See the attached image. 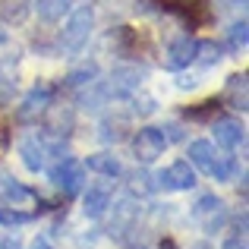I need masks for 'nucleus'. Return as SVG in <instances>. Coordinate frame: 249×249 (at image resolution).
<instances>
[{
  "instance_id": "obj_29",
  "label": "nucleus",
  "mask_w": 249,
  "mask_h": 249,
  "mask_svg": "<svg viewBox=\"0 0 249 249\" xmlns=\"http://www.w3.org/2000/svg\"><path fill=\"white\" fill-rule=\"evenodd\" d=\"M161 133H164V139H167V142H183V139H186V126H183L180 120L164 123V126H161Z\"/></svg>"
},
{
  "instance_id": "obj_14",
  "label": "nucleus",
  "mask_w": 249,
  "mask_h": 249,
  "mask_svg": "<svg viewBox=\"0 0 249 249\" xmlns=\"http://www.w3.org/2000/svg\"><path fill=\"white\" fill-rule=\"evenodd\" d=\"M85 170H91V174H98V177H104V180H120L126 170H123V161L117 158L114 152H95V155H89L85 158Z\"/></svg>"
},
{
  "instance_id": "obj_34",
  "label": "nucleus",
  "mask_w": 249,
  "mask_h": 249,
  "mask_svg": "<svg viewBox=\"0 0 249 249\" xmlns=\"http://www.w3.org/2000/svg\"><path fill=\"white\" fill-rule=\"evenodd\" d=\"M189 249H208V243H196V246H189Z\"/></svg>"
},
{
  "instance_id": "obj_9",
  "label": "nucleus",
  "mask_w": 249,
  "mask_h": 249,
  "mask_svg": "<svg viewBox=\"0 0 249 249\" xmlns=\"http://www.w3.org/2000/svg\"><path fill=\"white\" fill-rule=\"evenodd\" d=\"M114 202V180H95L89 186H82V212L85 218H104Z\"/></svg>"
},
{
  "instance_id": "obj_8",
  "label": "nucleus",
  "mask_w": 249,
  "mask_h": 249,
  "mask_svg": "<svg viewBox=\"0 0 249 249\" xmlns=\"http://www.w3.org/2000/svg\"><path fill=\"white\" fill-rule=\"evenodd\" d=\"M164 148H167V139H164V133H161V126H142V129H136V136H133V155H136L139 164H155V161L164 155Z\"/></svg>"
},
{
  "instance_id": "obj_15",
  "label": "nucleus",
  "mask_w": 249,
  "mask_h": 249,
  "mask_svg": "<svg viewBox=\"0 0 249 249\" xmlns=\"http://www.w3.org/2000/svg\"><path fill=\"white\" fill-rule=\"evenodd\" d=\"M186 161L196 170H202V174H212L214 161H218V145L212 139H193L186 148Z\"/></svg>"
},
{
  "instance_id": "obj_6",
  "label": "nucleus",
  "mask_w": 249,
  "mask_h": 249,
  "mask_svg": "<svg viewBox=\"0 0 249 249\" xmlns=\"http://www.w3.org/2000/svg\"><path fill=\"white\" fill-rule=\"evenodd\" d=\"M148 79V67H139V63H117L114 70H110V91H114L117 101H126L133 91L142 89V82Z\"/></svg>"
},
{
  "instance_id": "obj_21",
  "label": "nucleus",
  "mask_w": 249,
  "mask_h": 249,
  "mask_svg": "<svg viewBox=\"0 0 249 249\" xmlns=\"http://www.w3.org/2000/svg\"><path fill=\"white\" fill-rule=\"evenodd\" d=\"M48 114H51V123H48V129H44V133L60 136V139H63V136L73 129V110H70V107H60V104H51Z\"/></svg>"
},
{
  "instance_id": "obj_5",
  "label": "nucleus",
  "mask_w": 249,
  "mask_h": 249,
  "mask_svg": "<svg viewBox=\"0 0 249 249\" xmlns=\"http://www.w3.org/2000/svg\"><path fill=\"white\" fill-rule=\"evenodd\" d=\"M54 104V85L38 82L22 95V101L16 104V120L19 123H35L38 117L48 114V107Z\"/></svg>"
},
{
  "instance_id": "obj_1",
  "label": "nucleus",
  "mask_w": 249,
  "mask_h": 249,
  "mask_svg": "<svg viewBox=\"0 0 249 249\" xmlns=\"http://www.w3.org/2000/svg\"><path fill=\"white\" fill-rule=\"evenodd\" d=\"M16 155L29 174H41L51 158L67 155V142L60 136H51V133H29L16 142Z\"/></svg>"
},
{
  "instance_id": "obj_2",
  "label": "nucleus",
  "mask_w": 249,
  "mask_h": 249,
  "mask_svg": "<svg viewBox=\"0 0 249 249\" xmlns=\"http://www.w3.org/2000/svg\"><path fill=\"white\" fill-rule=\"evenodd\" d=\"M91 32H95V6L85 3V6L70 10L60 35H57V51H60L63 57H76L85 44H89Z\"/></svg>"
},
{
  "instance_id": "obj_11",
  "label": "nucleus",
  "mask_w": 249,
  "mask_h": 249,
  "mask_svg": "<svg viewBox=\"0 0 249 249\" xmlns=\"http://www.w3.org/2000/svg\"><path fill=\"white\" fill-rule=\"evenodd\" d=\"M107 214H110L107 231H110V233H117V237H126V233L133 231L136 218H139V202H136L133 196H123V199L110 202Z\"/></svg>"
},
{
  "instance_id": "obj_31",
  "label": "nucleus",
  "mask_w": 249,
  "mask_h": 249,
  "mask_svg": "<svg viewBox=\"0 0 249 249\" xmlns=\"http://www.w3.org/2000/svg\"><path fill=\"white\" fill-rule=\"evenodd\" d=\"M0 249H22L19 233H3V237H0Z\"/></svg>"
},
{
  "instance_id": "obj_32",
  "label": "nucleus",
  "mask_w": 249,
  "mask_h": 249,
  "mask_svg": "<svg viewBox=\"0 0 249 249\" xmlns=\"http://www.w3.org/2000/svg\"><path fill=\"white\" fill-rule=\"evenodd\" d=\"M221 249H246V240H243V237H231Z\"/></svg>"
},
{
  "instance_id": "obj_13",
  "label": "nucleus",
  "mask_w": 249,
  "mask_h": 249,
  "mask_svg": "<svg viewBox=\"0 0 249 249\" xmlns=\"http://www.w3.org/2000/svg\"><path fill=\"white\" fill-rule=\"evenodd\" d=\"M212 133H214V145L227 148V152H233V148H240L246 142V126L240 120H233V117L212 120Z\"/></svg>"
},
{
  "instance_id": "obj_10",
  "label": "nucleus",
  "mask_w": 249,
  "mask_h": 249,
  "mask_svg": "<svg viewBox=\"0 0 249 249\" xmlns=\"http://www.w3.org/2000/svg\"><path fill=\"white\" fill-rule=\"evenodd\" d=\"M193 60H196V38L186 35V32L177 35V38H170L167 48H164V70H170V73H183Z\"/></svg>"
},
{
  "instance_id": "obj_27",
  "label": "nucleus",
  "mask_w": 249,
  "mask_h": 249,
  "mask_svg": "<svg viewBox=\"0 0 249 249\" xmlns=\"http://www.w3.org/2000/svg\"><path fill=\"white\" fill-rule=\"evenodd\" d=\"M212 3H214L218 13H231L233 19L246 16V0H212Z\"/></svg>"
},
{
  "instance_id": "obj_4",
  "label": "nucleus",
  "mask_w": 249,
  "mask_h": 249,
  "mask_svg": "<svg viewBox=\"0 0 249 249\" xmlns=\"http://www.w3.org/2000/svg\"><path fill=\"white\" fill-rule=\"evenodd\" d=\"M44 170H48L51 183H54L63 196L82 193V186H85V167H82V161L73 158V155H60L54 167H44Z\"/></svg>"
},
{
  "instance_id": "obj_18",
  "label": "nucleus",
  "mask_w": 249,
  "mask_h": 249,
  "mask_svg": "<svg viewBox=\"0 0 249 249\" xmlns=\"http://www.w3.org/2000/svg\"><path fill=\"white\" fill-rule=\"evenodd\" d=\"M221 101H231L227 107H233V110H240V114H243V110H246V73L227 76V85H224Z\"/></svg>"
},
{
  "instance_id": "obj_20",
  "label": "nucleus",
  "mask_w": 249,
  "mask_h": 249,
  "mask_svg": "<svg viewBox=\"0 0 249 249\" xmlns=\"http://www.w3.org/2000/svg\"><path fill=\"white\" fill-rule=\"evenodd\" d=\"M224 44H227V51H231V54H240V51H246V44H249V25H246V16L233 19V22L227 25Z\"/></svg>"
},
{
  "instance_id": "obj_7",
  "label": "nucleus",
  "mask_w": 249,
  "mask_h": 249,
  "mask_svg": "<svg viewBox=\"0 0 249 249\" xmlns=\"http://www.w3.org/2000/svg\"><path fill=\"white\" fill-rule=\"evenodd\" d=\"M152 177H155V189H164V193H186V189L196 186V167L186 158L174 161Z\"/></svg>"
},
{
  "instance_id": "obj_26",
  "label": "nucleus",
  "mask_w": 249,
  "mask_h": 249,
  "mask_svg": "<svg viewBox=\"0 0 249 249\" xmlns=\"http://www.w3.org/2000/svg\"><path fill=\"white\" fill-rule=\"evenodd\" d=\"M221 44H214V41H196V60L193 63H199V67H214V63L221 60Z\"/></svg>"
},
{
  "instance_id": "obj_17",
  "label": "nucleus",
  "mask_w": 249,
  "mask_h": 249,
  "mask_svg": "<svg viewBox=\"0 0 249 249\" xmlns=\"http://www.w3.org/2000/svg\"><path fill=\"white\" fill-rule=\"evenodd\" d=\"M70 10H73V0H35V3H32V13L48 25L63 22V16H67Z\"/></svg>"
},
{
  "instance_id": "obj_16",
  "label": "nucleus",
  "mask_w": 249,
  "mask_h": 249,
  "mask_svg": "<svg viewBox=\"0 0 249 249\" xmlns=\"http://www.w3.org/2000/svg\"><path fill=\"white\" fill-rule=\"evenodd\" d=\"M32 199H35V196H32V189L22 186V183H19L13 174H6V170L0 167V202H3V205L22 208V205H29Z\"/></svg>"
},
{
  "instance_id": "obj_28",
  "label": "nucleus",
  "mask_w": 249,
  "mask_h": 249,
  "mask_svg": "<svg viewBox=\"0 0 249 249\" xmlns=\"http://www.w3.org/2000/svg\"><path fill=\"white\" fill-rule=\"evenodd\" d=\"M218 107H221V101H202L199 107L186 110V120H208V117H212Z\"/></svg>"
},
{
  "instance_id": "obj_25",
  "label": "nucleus",
  "mask_w": 249,
  "mask_h": 249,
  "mask_svg": "<svg viewBox=\"0 0 249 249\" xmlns=\"http://www.w3.org/2000/svg\"><path fill=\"white\" fill-rule=\"evenodd\" d=\"M126 101H129V110H133V114H139V117H152L155 110H158V98H155V95H145V91H133Z\"/></svg>"
},
{
  "instance_id": "obj_24",
  "label": "nucleus",
  "mask_w": 249,
  "mask_h": 249,
  "mask_svg": "<svg viewBox=\"0 0 249 249\" xmlns=\"http://www.w3.org/2000/svg\"><path fill=\"white\" fill-rule=\"evenodd\" d=\"M35 221V214L25 212V208H16V205H3L0 208V227H6V231H16V227H25Z\"/></svg>"
},
{
  "instance_id": "obj_33",
  "label": "nucleus",
  "mask_w": 249,
  "mask_h": 249,
  "mask_svg": "<svg viewBox=\"0 0 249 249\" xmlns=\"http://www.w3.org/2000/svg\"><path fill=\"white\" fill-rule=\"evenodd\" d=\"M29 249H54V246H51V240H48V237H35Z\"/></svg>"
},
{
  "instance_id": "obj_19",
  "label": "nucleus",
  "mask_w": 249,
  "mask_h": 249,
  "mask_svg": "<svg viewBox=\"0 0 249 249\" xmlns=\"http://www.w3.org/2000/svg\"><path fill=\"white\" fill-rule=\"evenodd\" d=\"M98 139H101V142H107V145H110V142H114V145H117V142H123V139H126V114H104V120H101V133H98Z\"/></svg>"
},
{
  "instance_id": "obj_30",
  "label": "nucleus",
  "mask_w": 249,
  "mask_h": 249,
  "mask_svg": "<svg viewBox=\"0 0 249 249\" xmlns=\"http://www.w3.org/2000/svg\"><path fill=\"white\" fill-rule=\"evenodd\" d=\"M199 76H196V73H180V76H177V89H180V91H189V89H199Z\"/></svg>"
},
{
  "instance_id": "obj_22",
  "label": "nucleus",
  "mask_w": 249,
  "mask_h": 249,
  "mask_svg": "<svg viewBox=\"0 0 249 249\" xmlns=\"http://www.w3.org/2000/svg\"><path fill=\"white\" fill-rule=\"evenodd\" d=\"M29 13H32L29 0H3L0 3V22L3 25H22Z\"/></svg>"
},
{
  "instance_id": "obj_23",
  "label": "nucleus",
  "mask_w": 249,
  "mask_h": 249,
  "mask_svg": "<svg viewBox=\"0 0 249 249\" xmlns=\"http://www.w3.org/2000/svg\"><path fill=\"white\" fill-rule=\"evenodd\" d=\"M98 79V63H79V67H73L67 73V79H63V85L67 89H85V85H91Z\"/></svg>"
},
{
  "instance_id": "obj_12",
  "label": "nucleus",
  "mask_w": 249,
  "mask_h": 249,
  "mask_svg": "<svg viewBox=\"0 0 249 249\" xmlns=\"http://www.w3.org/2000/svg\"><path fill=\"white\" fill-rule=\"evenodd\" d=\"M114 101H117V98H114V91H110L107 79H95L91 85L79 89V98H76L79 110H85V114H101V110L110 107Z\"/></svg>"
},
{
  "instance_id": "obj_3",
  "label": "nucleus",
  "mask_w": 249,
  "mask_h": 249,
  "mask_svg": "<svg viewBox=\"0 0 249 249\" xmlns=\"http://www.w3.org/2000/svg\"><path fill=\"white\" fill-rule=\"evenodd\" d=\"M189 218H193L205 233H218L221 227L227 224L224 199H221V196H214V193H202L199 199L189 205Z\"/></svg>"
}]
</instances>
